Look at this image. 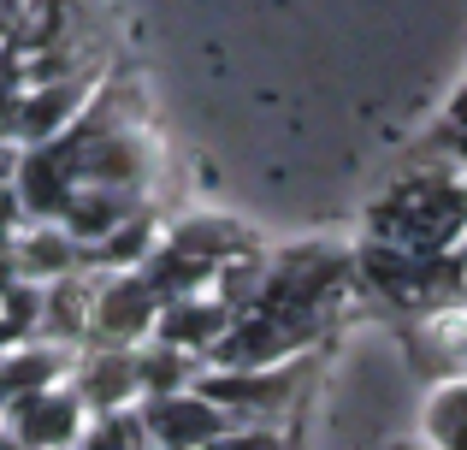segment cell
I'll return each mask as SVG.
<instances>
[{
  "instance_id": "obj_12",
  "label": "cell",
  "mask_w": 467,
  "mask_h": 450,
  "mask_svg": "<svg viewBox=\"0 0 467 450\" xmlns=\"http://www.w3.org/2000/svg\"><path fill=\"white\" fill-rule=\"evenodd\" d=\"M89 309H95V273H66L47 285L42 302V332L36 338H54V344L78 350L89 338Z\"/></svg>"
},
{
  "instance_id": "obj_21",
  "label": "cell",
  "mask_w": 467,
  "mask_h": 450,
  "mask_svg": "<svg viewBox=\"0 0 467 450\" xmlns=\"http://www.w3.org/2000/svg\"><path fill=\"white\" fill-rule=\"evenodd\" d=\"M18 161H24V142L0 137V190H12V178H18Z\"/></svg>"
},
{
  "instance_id": "obj_7",
  "label": "cell",
  "mask_w": 467,
  "mask_h": 450,
  "mask_svg": "<svg viewBox=\"0 0 467 450\" xmlns=\"http://www.w3.org/2000/svg\"><path fill=\"white\" fill-rule=\"evenodd\" d=\"M0 421L12 427L18 450H59V445H78L89 409H83L78 392L59 380V385H47V392H30V397H18V403H6Z\"/></svg>"
},
{
  "instance_id": "obj_10",
  "label": "cell",
  "mask_w": 467,
  "mask_h": 450,
  "mask_svg": "<svg viewBox=\"0 0 467 450\" xmlns=\"http://www.w3.org/2000/svg\"><path fill=\"white\" fill-rule=\"evenodd\" d=\"M71 356H78V350L54 344V338H24V344L0 350V409L18 403V397H30V392L59 385L71 373Z\"/></svg>"
},
{
  "instance_id": "obj_9",
  "label": "cell",
  "mask_w": 467,
  "mask_h": 450,
  "mask_svg": "<svg viewBox=\"0 0 467 450\" xmlns=\"http://www.w3.org/2000/svg\"><path fill=\"white\" fill-rule=\"evenodd\" d=\"M12 255H18V273L36 278V285H54L66 273H89V243H78L59 220H30L12 237Z\"/></svg>"
},
{
  "instance_id": "obj_16",
  "label": "cell",
  "mask_w": 467,
  "mask_h": 450,
  "mask_svg": "<svg viewBox=\"0 0 467 450\" xmlns=\"http://www.w3.org/2000/svg\"><path fill=\"white\" fill-rule=\"evenodd\" d=\"M207 361L190 356L178 344H160V338H142L137 344V380H142V397H171V392H190L202 380Z\"/></svg>"
},
{
  "instance_id": "obj_11",
  "label": "cell",
  "mask_w": 467,
  "mask_h": 450,
  "mask_svg": "<svg viewBox=\"0 0 467 450\" xmlns=\"http://www.w3.org/2000/svg\"><path fill=\"white\" fill-rule=\"evenodd\" d=\"M149 208V190H125V184H78L59 214V225L71 231L78 243H101L113 225H125L130 214Z\"/></svg>"
},
{
  "instance_id": "obj_13",
  "label": "cell",
  "mask_w": 467,
  "mask_h": 450,
  "mask_svg": "<svg viewBox=\"0 0 467 450\" xmlns=\"http://www.w3.org/2000/svg\"><path fill=\"white\" fill-rule=\"evenodd\" d=\"M166 243L202 255L207 267H225V261H237V255L254 249L249 231H243L237 220H219V214H190V220H171V225H166Z\"/></svg>"
},
{
  "instance_id": "obj_1",
  "label": "cell",
  "mask_w": 467,
  "mask_h": 450,
  "mask_svg": "<svg viewBox=\"0 0 467 450\" xmlns=\"http://www.w3.org/2000/svg\"><path fill=\"white\" fill-rule=\"evenodd\" d=\"M367 231L402 249H462L467 243V173L444 161L438 173H409L373 202Z\"/></svg>"
},
{
  "instance_id": "obj_15",
  "label": "cell",
  "mask_w": 467,
  "mask_h": 450,
  "mask_svg": "<svg viewBox=\"0 0 467 450\" xmlns=\"http://www.w3.org/2000/svg\"><path fill=\"white\" fill-rule=\"evenodd\" d=\"M166 237V225L154 220V208L130 214L125 225H113L101 243H89V273H130V267L149 261V249Z\"/></svg>"
},
{
  "instance_id": "obj_18",
  "label": "cell",
  "mask_w": 467,
  "mask_h": 450,
  "mask_svg": "<svg viewBox=\"0 0 467 450\" xmlns=\"http://www.w3.org/2000/svg\"><path fill=\"white\" fill-rule=\"evenodd\" d=\"M78 450H154V439H149V427H142L137 403H130V409H113V415L83 421Z\"/></svg>"
},
{
  "instance_id": "obj_26",
  "label": "cell",
  "mask_w": 467,
  "mask_h": 450,
  "mask_svg": "<svg viewBox=\"0 0 467 450\" xmlns=\"http://www.w3.org/2000/svg\"><path fill=\"white\" fill-rule=\"evenodd\" d=\"M59 450H78V445H59Z\"/></svg>"
},
{
  "instance_id": "obj_4",
  "label": "cell",
  "mask_w": 467,
  "mask_h": 450,
  "mask_svg": "<svg viewBox=\"0 0 467 450\" xmlns=\"http://www.w3.org/2000/svg\"><path fill=\"white\" fill-rule=\"evenodd\" d=\"M160 320V297L149 278L130 273H95V309H89V338L83 344H142Z\"/></svg>"
},
{
  "instance_id": "obj_19",
  "label": "cell",
  "mask_w": 467,
  "mask_h": 450,
  "mask_svg": "<svg viewBox=\"0 0 467 450\" xmlns=\"http://www.w3.org/2000/svg\"><path fill=\"white\" fill-rule=\"evenodd\" d=\"M207 450H290L285 427H249V421H237L231 433H219Z\"/></svg>"
},
{
  "instance_id": "obj_5",
  "label": "cell",
  "mask_w": 467,
  "mask_h": 450,
  "mask_svg": "<svg viewBox=\"0 0 467 450\" xmlns=\"http://www.w3.org/2000/svg\"><path fill=\"white\" fill-rule=\"evenodd\" d=\"M66 385L78 392V403L89 409V415H113V409L142 403L137 344H78Z\"/></svg>"
},
{
  "instance_id": "obj_8",
  "label": "cell",
  "mask_w": 467,
  "mask_h": 450,
  "mask_svg": "<svg viewBox=\"0 0 467 450\" xmlns=\"http://www.w3.org/2000/svg\"><path fill=\"white\" fill-rule=\"evenodd\" d=\"M237 320V314L225 309V302L213 297V290H195V297H178V302H160V320H154V332L160 344H178V350H190V356H202L207 361V350L225 338V326Z\"/></svg>"
},
{
  "instance_id": "obj_24",
  "label": "cell",
  "mask_w": 467,
  "mask_h": 450,
  "mask_svg": "<svg viewBox=\"0 0 467 450\" xmlns=\"http://www.w3.org/2000/svg\"><path fill=\"white\" fill-rule=\"evenodd\" d=\"M24 338H30V332H24V326H18V320H6V314H0V350H12V344H24Z\"/></svg>"
},
{
  "instance_id": "obj_17",
  "label": "cell",
  "mask_w": 467,
  "mask_h": 450,
  "mask_svg": "<svg viewBox=\"0 0 467 450\" xmlns=\"http://www.w3.org/2000/svg\"><path fill=\"white\" fill-rule=\"evenodd\" d=\"M426 445L432 450H467V373L438 385L426 403Z\"/></svg>"
},
{
  "instance_id": "obj_14",
  "label": "cell",
  "mask_w": 467,
  "mask_h": 450,
  "mask_svg": "<svg viewBox=\"0 0 467 450\" xmlns=\"http://www.w3.org/2000/svg\"><path fill=\"white\" fill-rule=\"evenodd\" d=\"M137 273L149 278V290H154L160 302L195 297V290H207V285H213V267H207L202 255H190V249H178V243H166V237H160L154 249H149V261H142Z\"/></svg>"
},
{
  "instance_id": "obj_22",
  "label": "cell",
  "mask_w": 467,
  "mask_h": 450,
  "mask_svg": "<svg viewBox=\"0 0 467 450\" xmlns=\"http://www.w3.org/2000/svg\"><path fill=\"white\" fill-rule=\"evenodd\" d=\"M18 255H12V243H0V290H6V285H18Z\"/></svg>"
},
{
  "instance_id": "obj_6",
  "label": "cell",
  "mask_w": 467,
  "mask_h": 450,
  "mask_svg": "<svg viewBox=\"0 0 467 450\" xmlns=\"http://www.w3.org/2000/svg\"><path fill=\"white\" fill-rule=\"evenodd\" d=\"M137 415H142V427H149L154 450H207L219 433L237 427V421L207 392H195V385L190 392H171V397H142Z\"/></svg>"
},
{
  "instance_id": "obj_3",
  "label": "cell",
  "mask_w": 467,
  "mask_h": 450,
  "mask_svg": "<svg viewBox=\"0 0 467 450\" xmlns=\"http://www.w3.org/2000/svg\"><path fill=\"white\" fill-rule=\"evenodd\" d=\"M314 380V350L285 361H266V368H202L195 392H207L231 421H249V427H285L296 415L302 392Z\"/></svg>"
},
{
  "instance_id": "obj_20",
  "label": "cell",
  "mask_w": 467,
  "mask_h": 450,
  "mask_svg": "<svg viewBox=\"0 0 467 450\" xmlns=\"http://www.w3.org/2000/svg\"><path fill=\"white\" fill-rule=\"evenodd\" d=\"M24 225H30V220H24V202H18V190H0V243H12Z\"/></svg>"
},
{
  "instance_id": "obj_2",
  "label": "cell",
  "mask_w": 467,
  "mask_h": 450,
  "mask_svg": "<svg viewBox=\"0 0 467 450\" xmlns=\"http://www.w3.org/2000/svg\"><path fill=\"white\" fill-rule=\"evenodd\" d=\"M355 278H361L373 297H385L390 309L444 314V309L462 302L467 249H402V243L367 237V249L355 255Z\"/></svg>"
},
{
  "instance_id": "obj_23",
  "label": "cell",
  "mask_w": 467,
  "mask_h": 450,
  "mask_svg": "<svg viewBox=\"0 0 467 450\" xmlns=\"http://www.w3.org/2000/svg\"><path fill=\"white\" fill-rule=\"evenodd\" d=\"M18 18H24V0H0V42L18 30Z\"/></svg>"
},
{
  "instance_id": "obj_25",
  "label": "cell",
  "mask_w": 467,
  "mask_h": 450,
  "mask_svg": "<svg viewBox=\"0 0 467 450\" xmlns=\"http://www.w3.org/2000/svg\"><path fill=\"white\" fill-rule=\"evenodd\" d=\"M0 450H18V439H12V427L0 421Z\"/></svg>"
}]
</instances>
